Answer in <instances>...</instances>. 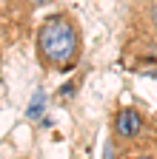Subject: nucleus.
<instances>
[{"mask_svg": "<svg viewBox=\"0 0 157 159\" xmlns=\"http://www.w3.org/2000/svg\"><path fill=\"white\" fill-rule=\"evenodd\" d=\"M54 0H14V6L20 9L23 14H34L37 9H46V6H52Z\"/></svg>", "mask_w": 157, "mask_h": 159, "instance_id": "20e7f679", "label": "nucleus"}, {"mask_svg": "<svg viewBox=\"0 0 157 159\" xmlns=\"http://www.w3.org/2000/svg\"><path fill=\"white\" fill-rule=\"evenodd\" d=\"M126 159H157V153H154V151H134V153H129Z\"/></svg>", "mask_w": 157, "mask_h": 159, "instance_id": "423d86ee", "label": "nucleus"}, {"mask_svg": "<svg viewBox=\"0 0 157 159\" xmlns=\"http://www.w3.org/2000/svg\"><path fill=\"white\" fill-rule=\"evenodd\" d=\"M37 63L46 71H71L83 54V31L77 17L69 11L49 14L34 34Z\"/></svg>", "mask_w": 157, "mask_h": 159, "instance_id": "f257e3e1", "label": "nucleus"}, {"mask_svg": "<svg viewBox=\"0 0 157 159\" xmlns=\"http://www.w3.org/2000/svg\"><path fill=\"white\" fill-rule=\"evenodd\" d=\"M43 111H46V94H43V88H37L34 97H32V102H29V108H26V116L37 122V119L43 116Z\"/></svg>", "mask_w": 157, "mask_h": 159, "instance_id": "7ed1b4c3", "label": "nucleus"}, {"mask_svg": "<svg viewBox=\"0 0 157 159\" xmlns=\"http://www.w3.org/2000/svg\"><path fill=\"white\" fill-rule=\"evenodd\" d=\"M143 128H146V116L137 111V108H120L114 114V122H111V131H114V139L123 145H134L137 139L143 136Z\"/></svg>", "mask_w": 157, "mask_h": 159, "instance_id": "f03ea898", "label": "nucleus"}, {"mask_svg": "<svg viewBox=\"0 0 157 159\" xmlns=\"http://www.w3.org/2000/svg\"><path fill=\"white\" fill-rule=\"evenodd\" d=\"M146 20H149V26L157 31V0H149L146 3Z\"/></svg>", "mask_w": 157, "mask_h": 159, "instance_id": "39448f33", "label": "nucleus"}]
</instances>
